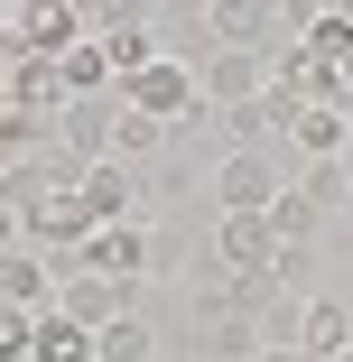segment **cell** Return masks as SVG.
I'll list each match as a JSON object with an SVG mask.
<instances>
[{"label": "cell", "instance_id": "cell-15", "mask_svg": "<svg viewBox=\"0 0 353 362\" xmlns=\"http://www.w3.org/2000/svg\"><path fill=\"white\" fill-rule=\"evenodd\" d=\"M270 233H279V242H316V233H325V204H316L307 186H289V195L270 204Z\"/></svg>", "mask_w": 353, "mask_h": 362}, {"label": "cell", "instance_id": "cell-3", "mask_svg": "<svg viewBox=\"0 0 353 362\" xmlns=\"http://www.w3.org/2000/svg\"><path fill=\"white\" fill-rule=\"evenodd\" d=\"M270 93V56L260 47H214V56H204V103H214V112H251Z\"/></svg>", "mask_w": 353, "mask_h": 362}, {"label": "cell", "instance_id": "cell-18", "mask_svg": "<svg viewBox=\"0 0 353 362\" xmlns=\"http://www.w3.org/2000/svg\"><path fill=\"white\" fill-rule=\"evenodd\" d=\"M93 37H121V28H149V0H93Z\"/></svg>", "mask_w": 353, "mask_h": 362}, {"label": "cell", "instance_id": "cell-13", "mask_svg": "<svg viewBox=\"0 0 353 362\" xmlns=\"http://www.w3.org/2000/svg\"><path fill=\"white\" fill-rule=\"evenodd\" d=\"M56 75H65V93H75V103H93V93H121V56H112L103 37H84V47L56 56Z\"/></svg>", "mask_w": 353, "mask_h": 362}, {"label": "cell", "instance_id": "cell-20", "mask_svg": "<svg viewBox=\"0 0 353 362\" xmlns=\"http://www.w3.org/2000/svg\"><path fill=\"white\" fill-rule=\"evenodd\" d=\"M344 103H353V56H344Z\"/></svg>", "mask_w": 353, "mask_h": 362}, {"label": "cell", "instance_id": "cell-4", "mask_svg": "<svg viewBox=\"0 0 353 362\" xmlns=\"http://www.w3.org/2000/svg\"><path fill=\"white\" fill-rule=\"evenodd\" d=\"M75 269H103V279H130V288H139V279L158 269V233H149V223H103Z\"/></svg>", "mask_w": 353, "mask_h": 362}, {"label": "cell", "instance_id": "cell-2", "mask_svg": "<svg viewBox=\"0 0 353 362\" xmlns=\"http://www.w3.org/2000/svg\"><path fill=\"white\" fill-rule=\"evenodd\" d=\"M84 37H93L84 0H19V10H10V47H28V56H65Z\"/></svg>", "mask_w": 353, "mask_h": 362}, {"label": "cell", "instance_id": "cell-12", "mask_svg": "<svg viewBox=\"0 0 353 362\" xmlns=\"http://www.w3.org/2000/svg\"><path fill=\"white\" fill-rule=\"evenodd\" d=\"M28 362H103V334H93V325H75V316L56 307V316H37V325H28Z\"/></svg>", "mask_w": 353, "mask_h": 362}, {"label": "cell", "instance_id": "cell-10", "mask_svg": "<svg viewBox=\"0 0 353 362\" xmlns=\"http://www.w3.org/2000/svg\"><path fill=\"white\" fill-rule=\"evenodd\" d=\"M0 298H10V316H56V298H65V288L47 279V251L10 242V269H0Z\"/></svg>", "mask_w": 353, "mask_h": 362}, {"label": "cell", "instance_id": "cell-16", "mask_svg": "<svg viewBox=\"0 0 353 362\" xmlns=\"http://www.w3.org/2000/svg\"><path fill=\"white\" fill-rule=\"evenodd\" d=\"M298 186H307V195H316L325 214H344V204H353V158H316V168H307Z\"/></svg>", "mask_w": 353, "mask_h": 362}, {"label": "cell", "instance_id": "cell-8", "mask_svg": "<svg viewBox=\"0 0 353 362\" xmlns=\"http://www.w3.org/2000/svg\"><path fill=\"white\" fill-rule=\"evenodd\" d=\"M65 75H56V56H28V47H10V112H37V121H65Z\"/></svg>", "mask_w": 353, "mask_h": 362}, {"label": "cell", "instance_id": "cell-7", "mask_svg": "<svg viewBox=\"0 0 353 362\" xmlns=\"http://www.w3.org/2000/svg\"><path fill=\"white\" fill-rule=\"evenodd\" d=\"M65 316H75V325H121V316H139V298H130V279H103V269H75V279H65V298H56Z\"/></svg>", "mask_w": 353, "mask_h": 362}, {"label": "cell", "instance_id": "cell-17", "mask_svg": "<svg viewBox=\"0 0 353 362\" xmlns=\"http://www.w3.org/2000/svg\"><path fill=\"white\" fill-rule=\"evenodd\" d=\"M270 288H298V298H316V242H279Z\"/></svg>", "mask_w": 353, "mask_h": 362}, {"label": "cell", "instance_id": "cell-11", "mask_svg": "<svg viewBox=\"0 0 353 362\" xmlns=\"http://www.w3.org/2000/svg\"><path fill=\"white\" fill-rule=\"evenodd\" d=\"M289 139H298L307 158H353V103H307L289 121Z\"/></svg>", "mask_w": 353, "mask_h": 362}, {"label": "cell", "instance_id": "cell-5", "mask_svg": "<svg viewBox=\"0 0 353 362\" xmlns=\"http://www.w3.org/2000/svg\"><path fill=\"white\" fill-rule=\"evenodd\" d=\"M279 195H289V186H279L270 149H233V158L214 168V204H224V214H270Z\"/></svg>", "mask_w": 353, "mask_h": 362}, {"label": "cell", "instance_id": "cell-21", "mask_svg": "<svg viewBox=\"0 0 353 362\" xmlns=\"http://www.w3.org/2000/svg\"><path fill=\"white\" fill-rule=\"evenodd\" d=\"M10 10H19V0H10Z\"/></svg>", "mask_w": 353, "mask_h": 362}, {"label": "cell", "instance_id": "cell-14", "mask_svg": "<svg viewBox=\"0 0 353 362\" xmlns=\"http://www.w3.org/2000/svg\"><path fill=\"white\" fill-rule=\"evenodd\" d=\"M344 353H353V316L316 288V307H307V362H344Z\"/></svg>", "mask_w": 353, "mask_h": 362}, {"label": "cell", "instance_id": "cell-1", "mask_svg": "<svg viewBox=\"0 0 353 362\" xmlns=\"http://www.w3.org/2000/svg\"><path fill=\"white\" fill-rule=\"evenodd\" d=\"M121 103H130V112H149V121H168V130H177V121H195V112H204V65L168 47L158 65H139V75H121Z\"/></svg>", "mask_w": 353, "mask_h": 362}, {"label": "cell", "instance_id": "cell-6", "mask_svg": "<svg viewBox=\"0 0 353 362\" xmlns=\"http://www.w3.org/2000/svg\"><path fill=\"white\" fill-rule=\"evenodd\" d=\"M270 260H279L270 214H224V223H214V269H233V279H270Z\"/></svg>", "mask_w": 353, "mask_h": 362}, {"label": "cell", "instance_id": "cell-9", "mask_svg": "<svg viewBox=\"0 0 353 362\" xmlns=\"http://www.w3.org/2000/svg\"><path fill=\"white\" fill-rule=\"evenodd\" d=\"M84 204L103 214V223H149V195H139L130 158H93L84 168Z\"/></svg>", "mask_w": 353, "mask_h": 362}, {"label": "cell", "instance_id": "cell-22", "mask_svg": "<svg viewBox=\"0 0 353 362\" xmlns=\"http://www.w3.org/2000/svg\"><path fill=\"white\" fill-rule=\"evenodd\" d=\"M344 362H353V353H344Z\"/></svg>", "mask_w": 353, "mask_h": 362}, {"label": "cell", "instance_id": "cell-19", "mask_svg": "<svg viewBox=\"0 0 353 362\" xmlns=\"http://www.w3.org/2000/svg\"><path fill=\"white\" fill-rule=\"evenodd\" d=\"M260 362H307V353H298V344H270V353H260Z\"/></svg>", "mask_w": 353, "mask_h": 362}]
</instances>
